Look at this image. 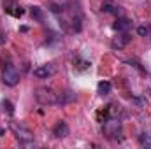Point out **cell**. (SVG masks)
Returning a JSON list of instances; mask_svg holds the SVG:
<instances>
[{
	"mask_svg": "<svg viewBox=\"0 0 151 149\" xmlns=\"http://www.w3.org/2000/svg\"><path fill=\"white\" fill-rule=\"evenodd\" d=\"M2 81L7 84V86H16L19 82V72L16 70V67L12 63H7L4 72H2Z\"/></svg>",
	"mask_w": 151,
	"mask_h": 149,
	"instance_id": "6da1fadb",
	"label": "cell"
},
{
	"mask_svg": "<svg viewBox=\"0 0 151 149\" xmlns=\"http://www.w3.org/2000/svg\"><path fill=\"white\" fill-rule=\"evenodd\" d=\"M12 130H14V133H16V139L19 140V144H23V146H28V144H32L34 142V135H32V132L30 130H27L25 126H18V125H12Z\"/></svg>",
	"mask_w": 151,
	"mask_h": 149,
	"instance_id": "7a4b0ae2",
	"label": "cell"
},
{
	"mask_svg": "<svg viewBox=\"0 0 151 149\" xmlns=\"http://www.w3.org/2000/svg\"><path fill=\"white\" fill-rule=\"evenodd\" d=\"M35 97L40 104H58V97L51 88H39Z\"/></svg>",
	"mask_w": 151,
	"mask_h": 149,
	"instance_id": "3957f363",
	"label": "cell"
},
{
	"mask_svg": "<svg viewBox=\"0 0 151 149\" xmlns=\"http://www.w3.org/2000/svg\"><path fill=\"white\" fill-rule=\"evenodd\" d=\"M104 132H106L107 137H111V139H119V135H118V133H121V125H119V121H118V119H113V117H109L107 121H104Z\"/></svg>",
	"mask_w": 151,
	"mask_h": 149,
	"instance_id": "277c9868",
	"label": "cell"
},
{
	"mask_svg": "<svg viewBox=\"0 0 151 149\" xmlns=\"http://www.w3.org/2000/svg\"><path fill=\"white\" fill-rule=\"evenodd\" d=\"M4 9H5L7 14H11V16H14V18H19V16L25 14V9H23L16 0H4Z\"/></svg>",
	"mask_w": 151,
	"mask_h": 149,
	"instance_id": "5b68a950",
	"label": "cell"
},
{
	"mask_svg": "<svg viewBox=\"0 0 151 149\" xmlns=\"http://www.w3.org/2000/svg\"><path fill=\"white\" fill-rule=\"evenodd\" d=\"M53 135H55L56 139H65V137L69 135V125H67L65 121H58V123L55 125V128H53Z\"/></svg>",
	"mask_w": 151,
	"mask_h": 149,
	"instance_id": "8992f818",
	"label": "cell"
},
{
	"mask_svg": "<svg viewBox=\"0 0 151 149\" xmlns=\"http://www.w3.org/2000/svg\"><path fill=\"white\" fill-rule=\"evenodd\" d=\"M53 72H55L53 65H42V67H37V69L34 70V75H35L37 79H47L49 75H53Z\"/></svg>",
	"mask_w": 151,
	"mask_h": 149,
	"instance_id": "52a82bcc",
	"label": "cell"
},
{
	"mask_svg": "<svg viewBox=\"0 0 151 149\" xmlns=\"http://www.w3.org/2000/svg\"><path fill=\"white\" fill-rule=\"evenodd\" d=\"M130 27H132V21L128 18H118L114 21V30L116 32H128Z\"/></svg>",
	"mask_w": 151,
	"mask_h": 149,
	"instance_id": "ba28073f",
	"label": "cell"
},
{
	"mask_svg": "<svg viewBox=\"0 0 151 149\" xmlns=\"http://www.w3.org/2000/svg\"><path fill=\"white\" fill-rule=\"evenodd\" d=\"M130 39H132V37L128 35V32H121V35H119V37H116L113 40V47H114V49H123V47L130 42Z\"/></svg>",
	"mask_w": 151,
	"mask_h": 149,
	"instance_id": "9c48e42d",
	"label": "cell"
},
{
	"mask_svg": "<svg viewBox=\"0 0 151 149\" xmlns=\"http://www.w3.org/2000/svg\"><path fill=\"white\" fill-rule=\"evenodd\" d=\"M102 11H104V12H109V14H119V7L114 5L113 2H109V0H106V2L102 4Z\"/></svg>",
	"mask_w": 151,
	"mask_h": 149,
	"instance_id": "30bf717a",
	"label": "cell"
},
{
	"mask_svg": "<svg viewBox=\"0 0 151 149\" xmlns=\"http://www.w3.org/2000/svg\"><path fill=\"white\" fill-rule=\"evenodd\" d=\"M139 142H141V146H144V148H151V133L150 132H142V133L139 135Z\"/></svg>",
	"mask_w": 151,
	"mask_h": 149,
	"instance_id": "8fae6325",
	"label": "cell"
},
{
	"mask_svg": "<svg viewBox=\"0 0 151 149\" xmlns=\"http://www.w3.org/2000/svg\"><path fill=\"white\" fill-rule=\"evenodd\" d=\"M109 91H111V82H107V81H102V82H99V95H109Z\"/></svg>",
	"mask_w": 151,
	"mask_h": 149,
	"instance_id": "7c38bea8",
	"label": "cell"
},
{
	"mask_svg": "<svg viewBox=\"0 0 151 149\" xmlns=\"http://www.w3.org/2000/svg\"><path fill=\"white\" fill-rule=\"evenodd\" d=\"M32 18H35L37 21H42V19H44V16H42V11H40V7H32Z\"/></svg>",
	"mask_w": 151,
	"mask_h": 149,
	"instance_id": "4fadbf2b",
	"label": "cell"
},
{
	"mask_svg": "<svg viewBox=\"0 0 151 149\" xmlns=\"http://www.w3.org/2000/svg\"><path fill=\"white\" fill-rule=\"evenodd\" d=\"M137 34L142 35V37H146V35L150 34V28H148V27H139V28H137Z\"/></svg>",
	"mask_w": 151,
	"mask_h": 149,
	"instance_id": "5bb4252c",
	"label": "cell"
},
{
	"mask_svg": "<svg viewBox=\"0 0 151 149\" xmlns=\"http://www.w3.org/2000/svg\"><path fill=\"white\" fill-rule=\"evenodd\" d=\"M4 107H7V112H9V114H12V112H14V109H12V104H11L9 100H4Z\"/></svg>",
	"mask_w": 151,
	"mask_h": 149,
	"instance_id": "9a60e30c",
	"label": "cell"
},
{
	"mask_svg": "<svg viewBox=\"0 0 151 149\" xmlns=\"http://www.w3.org/2000/svg\"><path fill=\"white\" fill-rule=\"evenodd\" d=\"M150 93H151V91H150Z\"/></svg>",
	"mask_w": 151,
	"mask_h": 149,
	"instance_id": "2e32d148",
	"label": "cell"
}]
</instances>
